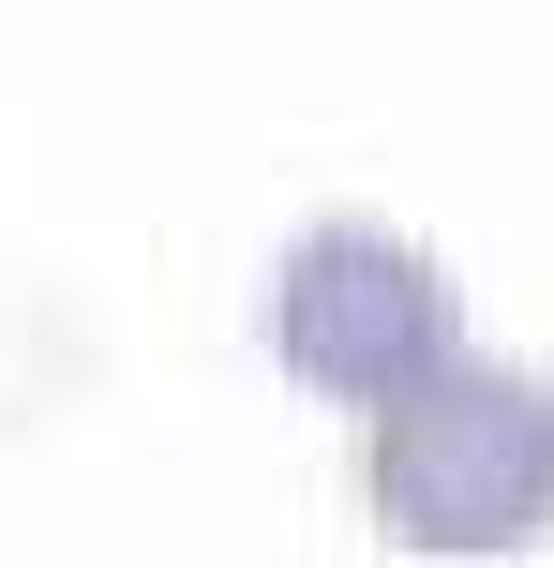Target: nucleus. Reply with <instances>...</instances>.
Masks as SVG:
<instances>
[{"mask_svg": "<svg viewBox=\"0 0 554 568\" xmlns=\"http://www.w3.org/2000/svg\"><path fill=\"white\" fill-rule=\"evenodd\" d=\"M360 494H375V524L405 554H525V539H554V374L450 344L420 389L375 404Z\"/></svg>", "mask_w": 554, "mask_h": 568, "instance_id": "1", "label": "nucleus"}, {"mask_svg": "<svg viewBox=\"0 0 554 568\" xmlns=\"http://www.w3.org/2000/svg\"><path fill=\"white\" fill-rule=\"evenodd\" d=\"M450 344H465L450 329V284H435V255H420L405 225L315 210V225L285 240V270H270V359L315 404H390V389H420Z\"/></svg>", "mask_w": 554, "mask_h": 568, "instance_id": "2", "label": "nucleus"}]
</instances>
